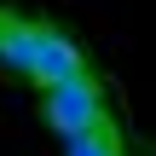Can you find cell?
I'll list each match as a JSON object with an SVG mask.
<instances>
[{"label":"cell","mask_w":156,"mask_h":156,"mask_svg":"<svg viewBox=\"0 0 156 156\" xmlns=\"http://www.w3.org/2000/svg\"><path fill=\"white\" fill-rule=\"evenodd\" d=\"M41 116H46V127H52L58 139H75V133L104 127L110 110H104V87H98V75L87 69V75L64 81V87H46V93H41Z\"/></svg>","instance_id":"cell-1"},{"label":"cell","mask_w":156,"mask_h":156,"mask_svg":"<svg viewBox=\"0 0 156 156\" xmlns=\"http://www.w3.org/2000/svg\"><path fill=\"white\" fill-rule=\"evenodd\" d=\"M75 75H87L81 46H75L64 29L41 23V41H35V58H29V81H35V87H64V81H75Z\"/></svg>","instance_id":"cell-2"},{"label":"cell","mask_w":156,"mask_h":156,"mask_svg":"<svg viewBox=\"0 0 156 156\" xmlns=\"http://www.w3.org/2000/svg\"><path fill=\"white\" fill-rule=\"evenodd\" d=\"M35 41H41V23H35V17H12V23H6V35H0V64H6L12 75H29Z\"/></svg>","instance_id":"cell-3"},{"label":"cell","mask_w":156,"mask_h":156,"mask_svg":"<svg viewBox=\"0 0 156 156\" xmlns=\"http://www.w3.org/2000/svg\"><path fill=\"white\" fill-rule=\"evenodd\" d=\"M64 156H127V151H122V133H116V122H104V127H93V133H75V139H64Z\"/></svg>","instance_id":"cell-4"},{"label":"cell","mask_w":156,"mask_h":156,"mask_svg":"<svg viewBox=\"0 0 156 156\" xmlns=\"http://www.w3.org/2000/svg\"><path fill=\"white\" fill-rule=\"evenodd\" d=\"M6 23H12V17H6V12H0V35H6Z\"/></svg>","instance_id":"cell-5"}]
</instances>
